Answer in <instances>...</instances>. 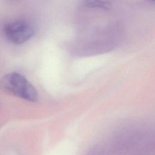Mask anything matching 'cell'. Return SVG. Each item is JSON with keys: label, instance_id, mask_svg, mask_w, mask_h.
I'll list each match as a JSON object with an SVG mask.
<instances>
[{"label": "cell", "instance_id": "cell-1", "mask_svg": "<svg viewBox=\"0 0 155 155\" xmlns=\"http://www.w3.org/2000/svg\"><path fill=\"white\" fill-rule=\"evenodd\" d=\"M0 88L9 94L28 102H35L38 99L34 86L25 76L17 72H11L3 76L0 80Z\"/></svg>", "mask_w": 155, "mask_h": 155}, {"label": "cell", "instance_id": "cell-2", "mask_svg": "<svg viewBox=\"0 0 155 155\" xmlns=\"http://www.w3.org/2000/svg\"><path fill=\"white\" fill-rule=\"evenodd\" d=\"M3 33L9 42L20 45L27 42L33 37L34 30L27 22L24 20H16L5 24Z\"/></svg>", "mask_w": 155, "mask_h": 155}, {"label": "cell", "instance_id": "cell-3", "mask_svg": "<svg viewBox=\"0 0 155 155\" xmlns=\"http://www.w3.org/2000/svg\"><path fill=\"white\" fill-rule=\"evenodd\" d=\"M87 7L91 8H99L108 10L110 8V3L103 0H83Z\"/></svg>", "mask_w": 155, "mask_h": 155}, {"label": "cell", "instance_id": "cell-4", "mask_svg": "<svg viewBox=\"0 0 155 155\" xmlns=\"http://www.w3.org/2000/svg\"><path fill=\"white\" fill-rule=\"evenodd\" d=\"M150 1H151V2H154V1H155V0H149Z\"/></svg>", "mask_w": 155, "mask_h": 155}]
</instances>
